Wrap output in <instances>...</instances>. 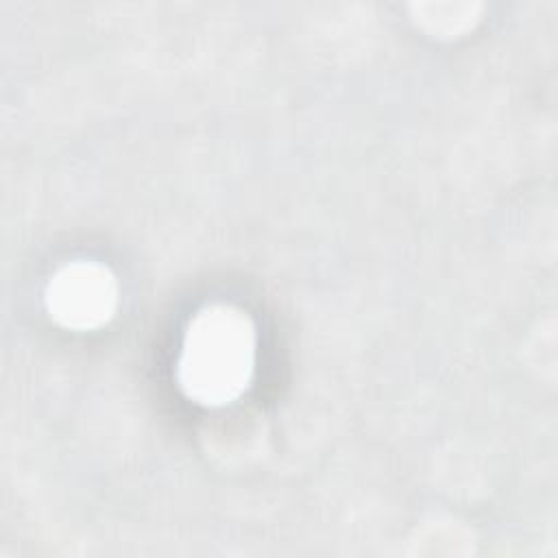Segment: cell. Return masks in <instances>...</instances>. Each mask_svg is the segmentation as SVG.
I'll use <instances>...</instances> for the list:
<instances>
[{"label": "cell", "mask_w": 558, "mask_h": 558, "mask_svg": "<svg viewBox=\"0 0 558 558\" xmlns=\"http://www.w3.org/2000/svg\"><path fill=\"white\" fill-rule=\"evenodd\" d=\"M257 333L251 316L231 303L201 307L190 320L179 362L181 392L205 408L238 401L255 373Z\"/></svg>", "instance_id": "1"}, {"label": "cell", "mask_w": 558, "mask_h": 558, "mask_svg": "<svg viewBox=\"0 0 558 558\" xmlns=\"http://www.w3.org/2000/svg\"><path fill=\"white\" fill-rule=\"evenodd\" d=\"M118 299L116 275L94 259L68 262L48 279L44 290L50 318L72 331H92L107 325L118 310Z\"/></svg>", "instance_id": "2"}, {"label": "cell", "mask_w": 558, "mask_h": 558, "mask_svg": "<svg viewBox=\"0 0 558 558\" xmlns=\"http://www.w3.org/2000/svg\"><path fill=\"white\" fill-rule=\"evenodd\" d=\"M412 20L434 37H460L480 20L477 2H412Z\"/></svg>", "instance_id": "3"}]
</instances>
